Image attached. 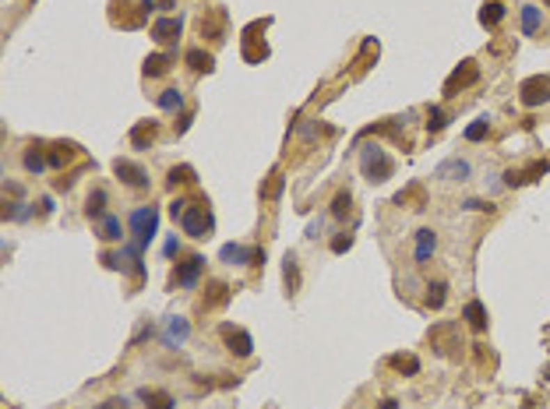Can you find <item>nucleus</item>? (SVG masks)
Returning <instances> with one entry per match:
<instances>
[{
	"label": "nucleus",
	"instance_id": "nucleus-1",
	"mask_svg": "<svg viewBox=\"0 0 550 409\" xmlns=\"http://www.w3.org/2000/svg\"><path fill=\"white\" fill-rule=\"evenodd\" d=\"M360 169H363V177H367L370 184H384V180L395 173V162H392V155L384 152V148L363 145V152H360Z\"/></svg>",
	"mask_w": 550,
	"mask_h": 409
},
{
	"label": "nucleus",
	"instance_id": "nucleus-2",
	"mask_svg": "<svg viewBox=\"0 0 550 409\" xmlns=\"http://www.w3.org/2000/svg\"><path fill=\"white\" fill-rule=\"evenodd\" d=\"M430 346H434L441 357L459 360L466 342H462V335H459V325H455V321H445V325H434V328H430Z\"/></svg>",
	"mask_w": 550,
	"mask_h": 409
},
{
	"label": "nucleus",
	"instance_id": "nucleus-3",
	"mask_svg": "<svg viewBox=\"0 0 550 409\" xmlns=\"http://www.w3.org/2000/svg\"><path fill=\"white\" fill-rule=\"evenodd\" d=\"M180 226H184V233H187V237H194V240H201V237H212L215 219H212V212H208V201L187 205V212H184Z\"/></svg>",
	"mask_w": 550,
	"mask_h": 409
},
{
	"label": "nucleus",
	"instance_id": "nucleus-4",
	"mask_svg": "<svg viewBox=\"0 0 550 409\" xmlns=\"http://www.w3.org/2000/svg\"><path fill=\"white\" fill-rule=\"evenodd\" d=\"M131 233H134V244H138V247H148L152 237L159 233V208L148 205V208L131 212Z\"/></svg>",
	"mask_w": 550,
	"mask_h": 409
},
{
	"label": "nucleus",
	"instance_id": "nucleus-5",
	"mask_svg": "<svg viewBox=\"0 0 550 409\" xmlns=\"http://www.w3.org/2000/svg\"><path fill=\"white\" fill-rule=\"evenodd\" d=\"M219 339H223V346L230 349L233 357H240V360H247L251 353H254V339H251V332L247 328H240V325H219Z\"/></svg>",
	"mask_w": 550,
	"mask_h": 409
},
{
	"label": "nucleus",
	"instance_id": "nucleus-6",
	"mask_svg": "<svg viewBox=\"0 0 550 409\" xmlns=\"http://www.w3.org/2000/svg\"><path fill=\"white\" fill-rule=\"evenodd\" d=\"M519 102L529 106V109L550 102V75H533V78H526V82L519 85Z\"/></svg>",
	"mask_w": 550,
	"mask_h": 409
},
{
	"label": "nucleus",
	"instance_id": "nucleus-7",
	"mask_svg": "<svg viewBox=\"0 0 550 409\" xmlns=\"http://www.w3.org/2000/svg\"><path fill=\"white\" fill-rule=\"evenodd\" d=\"M476 82H480V64H476V61H462V64L448 75V82H445V99L459 95L462 88H469V85H476Z\"/></svg>",
	"mask_w": 550,
	"mask_h": 409
},
{
	"label": "nucleus",
	"instance_id": "nucleus-8",
	"mask_svg": "<svg viewBox=\"0 0 550 409\" xmlns=\"http://www.w3.org/2000/svg\"><path fill=\"white\" fill-rule=\"evenodd\" d=\"M265 25H268V22H254V25H247V32H244V61H247V64L268 61V43L258 36Z\"/></svg>",
	"mask_w": 550,
	"mask_h": 409
},
{
	"label": "nucleus",
	"instance_id": "nucleus-9",
	"mask_svg": "<svg viewBox=\"0 0 550 409\" xmlns=\"http://www.w3.org/2000/svg\"><path fill=\"white\" fill-rule=\"evenodd\" d=\"M113 173H117V180L127 184L131 191H148V173H145L138 162H131V159H117V162H113Z\"/></svg>",
	"mask_w": 550,
	"mask_h": 409
},
{
	"label": "nucleus",
	"instance_id": "nucleus-10",
	"mask_svg": "<svg viewBox=\"0 0 550 409\" xmlns=\"http://www.w3.org/2000/svg\"><path fill=\"white\" fill-rule=\"evenodd\" d=\"M547 169H550V159H536V162H529L526 169H508V173H505V184H508V187L533 184V180H540V177H543Z\"/></svg>",
	"mask_w": 550,
	"mask_h": 409
},
{
	"label": "nucleus",
	"instance_id": "nucleus-11",
	"mask_svg": "<svg viewBox=\"0 0 550 409\" xmlns=\"http://www.w3.org/2000/svg\"><path fill=\"white\" fill-rule=\"evenodd\" d=\"M201 272H205V258L201 254H191V258H184L180 265H177V272H173V286H198V279H201Z\"/></svg>",
	"mask_w": 550,
	"mask_h": 409
},
{
	"label": "nucleus",
	"instance_id": "nucleus-12",
	"mask_svg": "<svg viewBox=\"0 0 550 409\" xmlns=\"http://www.w3.org/2000/svg\"><path fill=\"white\" fill-rule=\"evenodd\" d=\"M198 32H201L205 39L219 43V39L226 36V15H223V11H205V15L198 18Z\"/></svg>",
	"mask_w": 550,
	"mask_h": 409
},
{
	"label": "nucleus",
	"instance_id": "nucleus-13",
	"mask_svg": "<svg viewBox=\"0 0 550 409\" xmlns=\"http://www.w3.org/2000/svg\"><path fill=\"white\" fill-rule=\"evenodd\" d=\"M155 138H159V121H138V124L131 128V145H134L138 152H148V148L155 145Z\"/></svg>",
	"mask_w": 550,
	"mask_h": 409
},
{
	"label": "nucleus",
	"instance_id": "nucleus-14",
	"mask_svg": "<svg viewBox=\"0 0 550 409\" xmlns=\"http://www.w3.org/2000/svg\"><path fill=\"white\" fill-rule=\"evenodd\" d=\"M173 64H177V53H152V56H145L141 75L145 78H162V75H170Z\"/></svg>",
	"mask_w": 550,
	"mask_h": 409
},
{
	"label": "nucleus",
	"instance_id": "nucleus-15",
	"mask_svg": "<svg viewBox=\"0 0 550 409\" xmlns=\"http://www.w3.org/2000/svg\"><path fill=\"white\" fill-rule=\"evenodd\" d=\"M180 29H184V22H180L177 15L159 18V22H152V39H155V43H177V39H180Z\"/></svg>",
	"mask_w": 550,
	"mask_h": 409
},
{
	"label": "nucleus",
	"instance_id": "nucleus-16",
	"mask_svg": "<svg viewBox=\"0 0 550 409\" xmlns=\"http://www.w3.org/2000/svg\"><path fill=\"white\" fill-rule=\"evenodd\" d=\"M226 300H230V286L215 279V282L205 286V297L198 300V307H201V311H215V307H223Z\"/></svg>",
	"mask_w": 550,
	"mask_h": 409
},
{
	"label": "nucleus",
	"instance_id": "nucleus-17",
	"mask_svg": "<svg viewBox=\"0 0 550 409\" xmlns=\"http://www.w3.org/2000/svg\"><path fill=\"white\" fill-rule=\"evenodd\" d=\"M469 173H473V166H469L466 159H445L441 166L434 169V177H445V180H469Z\"/></svg>",
	"mask_w": 550,
	"mask_h": 409
},
{
	"label": "nucleus",
	"instance_id": "nucleus-18",
	"mask_svg": "<svg viewBox=\"0 0 550 409\" xmlns=\"http://www.w3.org/2000/svg\"><path fill=\"white\" fill-rule=\"evenodd\" d=\"M74 155H78V145H71V141H57V145L46 148V162H49L53 169H64Z\"/></svg>",
	"mask_w": 550,
	"mask_h": 409
},
{
	"label": "nucleus",
	"instance_id": "nucleus-19",
	"mask_svg": "<svg viewBox=\"0 0 550 409\" xmlns=\"http://www.w3.org/2000/svg\"><path fill=\"white\" fill-rule=\"evenodd\" d=\"M254 247H244V244H223V251H219V258H223L226 265H254Z\"/></svg>",
	"mask_w": 550,
	"mask_h": 409
},
{
	"label": "nucleus",
	"instance_id": "nucleus-20",
	"mask_svg": "<svg viewBox=\"0 0 550 409\" xmlns=\"http://www.w3.org/2000/svg\"><path fill=\"white\" fill-rule=\"evenodd\" d=\"M395 205H399V208H402V205H406V208H423V205H427V187H423V184H406V187L395 194Z\"/></svg>",
	"mask_w": 550,
	"mask_h": 409
},
{
	"label": "nucleus",
	"instance_id": "nucleus-21",
	"mask_svg": "<svg viewBox=\"0 0 550 409\" xmlns=\"http://www.w3.org/2000/svg\"><path fill=\"white\" fill-rule=\"evenodd\" d=\"M138 399L145 402V409H173V406H177L173 395H170V392H162V388H141Z\"/></svg>",
	"mask_w": 550,
	"mask_h": 409
},
{
	"label": "nucleus",
	"instance_id": "nucleus-22",
	"mask_svg": "<svg viewBox=\"0 0 550 409\" xmlns=\"http://www.w3.org/2000/svg\"><path fill=\"white\" fill-rule=\"evenodd\" d=\"M184 61H187V68H191L194 75H212V71H215V56L205 53V49H187Z\"/></svg>",
	"mask_w": 550,
	"mask_h": 409
},
{
	"label": "nucleus",
	"instance_id": "nucleus-23",
	"mask_svg": "<svg viewBox=\"0 0 550 409\" xmlns=\"http://www.w3.org/2000/svg\"><path fill=\"white\" fill-rule=\"evenodd\" d=\"M505 15H508L505 4H498V0H487V4L480 8V25H483V29H498V25L505 22Z\"/></svg>",
	"mask_w": 550,
	"mask_h": 409
},
{
	"label": "nucleus",
	"instance_id": "nucleus-24",
	"mask_svg": "<svg viewBox=\"0 0 550 409\" xmlns=\"http://www.w3.org/2000/svg\"><path fill=\"white\" fill-rule=\"evenodd\" d=\"M437 247V233L434 229H416V265H427Z\"/></svg>",
	"mask_w": 550,
	"mask_h": 409
},
{
	"label": "nucleus",
	"instance_id": "nucleus-25",
	"mask_svg": "<svg viewBox=\"0 0 550 409\" xmlns=\"http://www.w3.org/2000/svg\"><path fill=\"white\" fill-rule=\"evenodd\" d=\"M388 367L399 371L402 378H413V374H420V357H413V353H392Z\"/></svg>",
	"mask_w": 550,
	"mask_h": 409
},
{
	"label": "nucleus",
	"instance_id": "nucleus-26",
	"mask_svg": "<svg viewBox=\"0 0 550 409\" xmlns=\"http://www.w3.org/2000/svg\"><path fill=\"white\" fill-rule=\"evenodd\" d=\"M22 162H25V169L32 173V177H39V173L49 166V162H46V148H42V145H29V148H25V155H22Z\"/></svg>",
	"mask_w": 550,
	"mask_h": 409
},
{
	"label": "nucleus",
	"instance_id": "nucleus-27",
	"mask_svg": "<svg viewBox=\"0 0 550 409\" xmlns=\"http://www.w3.org/2000/svg\"><path fill=\"white\" fill-rule=\"evenodd\" d=\"M462 318L469 321L473 332H487V307H483L480 300H469V304L462 307Z\"/></svg>",
	"mask_w": 550,
	"mask_h": 409
},
{
	"label": "nucleus",
	"instance_id": "nucleus-28",
	"mask_svg": "<svg viewBox=\"0 0 550 409\" xmlns=\"http://www.w3.org/2000/svg\"><path fill=\"white\" fill-rule=\"evenodd\" d=\"M445 300H448V282H445V279H434V282L427 286V307H430V311H441Z\"/></svg>",
	"mask_w": 550,
	"mask_h": 409
},
{
	"label": "nucleus",
	"instance_id": "nucleus-29",
	"mask_svg": "<svg viewBox=\"0 0 550 409\" xmlns=\"http://www.w3.org/2000/svg\"><path fill=\"white\" fill-rule=\"evenodd\" d=\"M187 335H191V325L184 321V318H170V325H166V346H184L187 342Z\"/></svg>",
	"mask_w": 550,
	"mask_h": 409
},
{
	"label": "nucleus",
	"instance_id": "nucleus-30",
	"mask_svg": "<svg viewBox=\"0 0 550 409\" xmlns=\"http://www.w3.org/2000/svg\"><path fill=\"white\" fill-rule=\"evenodd\" d=\"M85 215H88L92 222H99V219L106 215V191H102V187H95V191L85 198Z\"/></svg>",
	"mask_w": 550,
	"mask_h": 409
},
{
	"label": "nucleus",
	"instance_id": "nucleus-31",
	"mask_svg": "<svg viewBox=\"0 0 550 409\" xmlns=\"http://www.w3.org/2000/svg\"><path fill=\"white\" fill-rule=\"evenodd\" d=\"M120 229H124V226H120V219H117V215H102V219H99V237H102L106 244L120 240V237H124Z\"/></svg>",
	"mask_w": 550,
	"mask_h": 409
},
{
	"label": "nucleus",
	"instance_id": "nucleus-32",
	"mask_svg": "<svg viewBox=\"0 0 550 409\" xmlns=\"http://www.w3.org/2000/svg\"><path fill=\"white\" fill-rule=\"evenodd\" d=\"M283 279H286V293H297L300 289V265H297L293 254L283 258Z\"/></svg>",
	"mask_w": 550,
	"mask_h": 409
},
{
	"label": "nucleus",
	"instance_id": "nucleus-33",
	"mask_svg": "<svg viewBox=\"0 0 550 409\" xmlns=\"http://www.w3.org/2000/svg\"><path fill=\"white\" fill-rule=\"evenodd\" d=\"M166 184L170 187H187V184H194V166H173L170 173H166Z\"/></svg>",
	"mask_w": 550,
	"mask_h": 409
},
{
	"label": "nucleus",
	"instance_id": "nucleus-34",
	"mask_svg": "<svg viewBox=\"0 0 550 409\" xmlns=\"http://www.w3.org/2000/svg\"><path fill=\"white\" fill-rule=\"evenodd\" d=\"M349 212H353V194H349V191H339V194L332 198V219L343 222Z\"/></svg>",
	"mask_w": 550,
	"mask_h": 409
},
{
	"label": "nucleus",
	"instance_id": "nucleus-35",
	"mask_svg": "<svg viewBox=\"0 0 550 409\" xmlns=\"http://www.w3.org/2000/svg\"><path fill=\"white\" fill-rule=\"evenodd\" d=\"M184 106V95H180V88H166L159 95V109H166V113H177Z\"/></svg>",
	"mask_w": 550,
	"mask_h": 409
},
{
	"label": "nucleus",
	"instance_id": "nucleus-36",
	"mask_svg": "<svg viewBox=\"0 0 550 409\" xmlns=\"http://www.w3.org/2000/svg\"><path fill=\"white\" fill-rule=\"evenodd\" d=\"M536 29H540V8L522 4V36H533Z\"/></svg>",
	"mask_w": 550,
	"mask_h": 409
},
{
	"label": "nucleus",
	"instance_id": "nucleus-37",
	"mask_svg": "<svg viewBox=\"0 0 550 409\" xmlns=\"http://www.w3.org/2000/svg\"><path fill=\"white\" fill-rule=\"evenodd\" d=\"M445 124H448V113H445L441 106H430V109H427V131H430V134H437Z\"/></svg>",
	"mask_w": 550,
	"mask_h": 409
},
{
	"label": "nucleus",
	"instance_id": "nucleus-38",
	"mask_svg": "<svg viewBox=\"0 0 550 409\" xmlns=\"http://www.w3.org/2000/svg\"><path fill=\"white\" fill-rule=\"evenodd\" d=\"M490 134V124H487V116H480V121H473L469 128H466V141H483Z\"/></svg>",
	"mask_w": 550,
	"mask_h": 409
},
{
	"label": "nucleus",
	"instance_id": "nucleus-39",
	"mask_svg": "<svg viewBox=\"0 0 550 409\" xmlns=\"http://www.w3.org/2000/svg\"><path fill=\"white\" fill-rule=\"evenodd\" d=\"M279 191H283V177L275 173V177L268 180V187L261 191V198H265V201H275V198H279Z\"/></svg>",
	"mask_w": 550,
	"mask_h": 409
},
{
	"label": "nucleus",
	"instance_id": "nucleus-40",
	"mask_svg": "<svg viewBox=\"0 0 550 409\" xmlns=\"http://www.w3.org/2000/svg\"><path fill=\"white\" fill-rule=\"evenodd\" d=\"M462 208H469V212H494V205H490V201H483V198H466V201H462Z\"/></svg>",
	"mask_w": 550,
	"mask_h": 409
},
{
	"label": "nucleus",
	"instance_id": "nucleus-41",
	"mask_svg": "<svg viewBox=\"0 0 550 409\" xmlns=\"http://www.w3.org/2000/svg\"><path fill=\"white\" fill-rule=\"evenodd\" d=\"M349 247H353V237H349V233H343V237L332 240V251H336V254H346Z\"/></svg>",
	"mask_w": 550,
	"mask_h": 409
},
{
	"label": "nucleus",
	"instance_id": "nucleus-42",
	"mask_svg": "<svg viewBox=\"0 0 550 409\" xmlns=\"http://www.w3.org/2000/svg\"><path fill=\"white\" fill-rule=\"evenodd\" d=\"M187 205H191V201H184V198H177V201H170V215H173V219H184V212H187Z\"/></svg>",
	"mask_w": 550,
	"mask_h": 409
},
{
	"label": "nucleus",
	"instance_id": "nucleus-43",
	"mask_svg": "<svg viewBox=\"0 0 550 409\" xmlns=\"http://www.w3.org/2000/svg\"><path fill=\"white\" fill-rule=\"evenodd\" d=\"M155 8H159V0H138V15H141V18H148Z\"/></svg>",
	"mask_w": 550,
	"mask_h": 409
},
{
	"label": "nucleus",
	"instance_id": "nucleus-44",
	"mask_svg": "<svg viewBox=\"0 0 550 409\" xmlns=\"http://www.w3.org/2000/svg\"><path fill=\"white\" fill-rule=\"evenodd\" d=\"M95 409H127V399H106V402H99Z\"/></svg>",
	"mask_w": 550,
	"mask_h": 409
},
{
	"label": "nucleus",
	"instance_id": "nucleus-45",
	"mask_svg": "<svg viewBox=\"0 0 550 409\" xmlns=\"http://www.w3.org/2000/svg\"><path fill=\"white\" fill-rule=\"evenodd\" d=\"M377 409H399V402H395V399H381Z\"/></svg>",
	"mask_w": 550,
	"mask_h": 409
},
{
	"label": "nucleus",
	"instance_id": "nucleus-46",
	"mask_svg": "<svg viewBox=\"0 0 550 409\" xmlns=\"http://www.w3.org/2000/svg\"><path fill=\"white\" fill-rule=\"evenodd\" d=\"M173 254H180V244H177V240L166 244V258H173Z\"/></svg>",
	"mask_w": 550,
	"mask_h": 409
},
{
	"label": "nucleus",
	"instance_id": "nucleus-47",
	"mask_svg": "<svg viewBox=\"0 0 550 409\" xmlns=\"http://www.w3.org/2000/svg\"><path fill=\"white\" fill-rule=\"evenodd\" d=\"M159 8H162V11H170V8H173V0H159Z\"/></svg>",
	"mask_w": 550,
	"mask_h": 409
},
{
	"label": "nucleus",
	"instance_id": "nucleus-48",
	"mask_svg": "<svg viewBox=\"0 0 550 409\" xmlns=\"http://www.w3.org/2000/svg\"><path fill=\"white\" fill-rule=\"evenodd\" d=\"M547 381H550V367H547Z\"/></svg>",
	"mask_w": 550,
	"mask_h": 409
},
{
	"label": "nucleus",
	"instance_id": "nucleus-49",
	"mask_svg": "<svg viewBox=\"0 0 550 409\" xmlns=\"http://www.w3.org/2000/svg\"><path fill=\"white\" fill-rule=\"evenodd\" d=\"M547 4H550V0H547Z\"/></svg>",
	"mask_w": 550,
	"mask_h": 409
}]
</instances>
